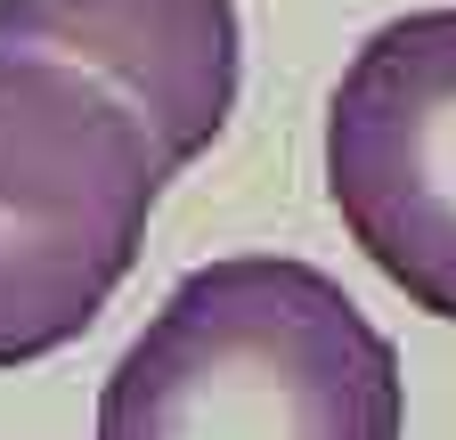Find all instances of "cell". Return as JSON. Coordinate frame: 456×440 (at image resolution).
<instances>
[{
  "label": "cell",
  "mask_w": 456,
  "mask_h": 440,
  "mask_svg": "<svg viewBox=\"0 0 456 440\" xmlns=\"http://www.w3.org/2000/svg\"><path fill=\"white\" fill-rule=\"evenodd\" d=\"M391 335L294 253L188 269L98 392V440H399Z\"/></svg>",
  "instance_id": "cell-1"
},
{
  "label": "cell",
  "mask_w": 456,
  "mask_h": 440,
  "mask_svg": "<svg viewBox=\"0 0 456 440\" xmlns=\"http://www.w3.org/2000/svg\"><path fill=\"white\" fill-rule=\"evenodd\" d=\"M171 180L155 131L57 58H0V367L82 343Z\"/></svg>",
  "instance_id": "cell-2"
},
{
  "label": "cell",
  "mask_w": 456,
  "mask_h": 440,
  "mask_svg": "<svg viewBox=\"0 0 456 440\" xmlns=\"http://www.w3.org/2000/svg\"><path fill=\"white\" fill-rule=\"evenodd\" d=\"M326 196L383 278L456 326V9L359 41L326 98Z\"/></svg>",
  "instance_id": "cell-3"
},
{
  "label": "cell",
  "mask_w": 456,
  "mask_h": 440,
  "mask_svg": "<svg viewBox=\"0 0 456 440\" xmlns=\"http://www.w3.org/2000/svg\"><path fill=\"white\" fill-rule=\"evenodd\" d=\"M0 58H57L106 82L171 172L228 131L245 82L237 0H0Z\"/></svg>",
  "instance_id": "cell-4"
}]
</instances>
